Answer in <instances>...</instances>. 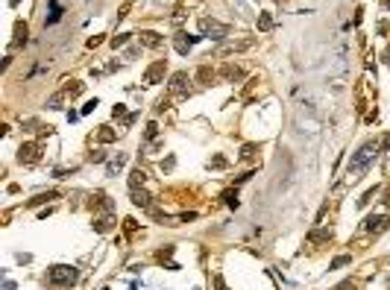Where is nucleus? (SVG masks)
I'll use <instances>...</instances> for the list:
<instances>
[{
    "mask_svg": "<svg viewBox=\"0 0 390 290\" xmlns=\"http://www.w3.org/2000/svg\"><path fill=\"white\" fill-rule=\"evenodd\" d=\"M382 150H385V147H382V138L361 144V147L352 153V158H349V179H352V182H355V179H361V176L367 173V167L379 158V153H382Z\"/></svg>",
    "mask_w": 390,
    "mask_h": 290,
    "instance_id": "f257e3e1",
    "label": "nucleus"
},
{
    "mask_svg": "<svg viewBox=\"0 0 390 290\" xmlns=\"http://www.w3.org/2000/svg\"><path fill=\"white\" fill-rule=\"evenodd\" d=\"M76 279H79V273H76V267H70V264H53V267L47 270V285H50V288H73Z\"/></svg>",
    "mask_w": 390,
    "mask_h": 290,
    "instance_id": "f03ea898",
    "label": "nucleus"
},
{
    "mask_svg": "<svg viewBox=\"0 0 390 290\" xmlns=\"http://www.w3.org/2000/svg\"><path fill=\"white\" fill-rule=\"evenodd\" d=\"M167 91H170V97H176V100H188V94H191V76H188L185 70H176V73L167 79Z\"/></svg>",
    "mask_w": 390,
    "mask_h": 290,
    "instance_id": "7ed1b4c3",
    "label": "nucleus"
},
{
    "mask_svg": "<svg viewBox=\"0 0 390 290\" xmlns=\"http://www.w3.org/2000/svg\"><path fill=\"white\" fill-rule=\"evenodd\" d=\"M200 29H203V35H208V38H214V41H223L226 35H229V26L226 23H220V21H200Z\"/></svg>",
    "mask_w": 390,
    "mask_h": 290,
    "instance_id": "20e7f679",
    "label": "nucleus"
},
{
    "mask_svg": "<svg viewBox=\"0 0 390 290\" xmlns=\"http://www.w3.org/2000/svg\"><path fill=\"white\" fill-rule=\"evenodd\" d=\"M38 158H41V144H35V141L21 144V150H18V161L21 164H35Z\"/></svg>",
    "mask_w": 390,
    "mask_h": 290,
    "instance_id": "39448f33",
    "label": "nucleus"
},
{
    "mask_svg": "<svg viewBox=\"0 0 390 290\" xmlns=\"http://www.w3.org/2000/svg\"><path fill=\"white\" fill-rule=\"evenodd\" d=\"M388 226H390L388 214H373V217L364 220V232H370V235H382V232H388Z\"/></svg>",
    "mask_w": 390,
    "mask_h": 290,
    "instance_id": "423d86ee",
    "label": "nucleus"
},
{
    "mask_svg": "<svg viewBox=\"0 0 390 290\" xmlns=\"http://www.w3.org/2000/svg\"><path fill=\"white\" fill-rule=\"evenodd\" d=\"M164 73H167V62H164V59H159V62H153V65L147 67V73H144V76H147V82H150V85H156V82H161V79H164Z\"/></svg>",
    "mask_w": 390,
    "mask_h": 290,
    "instance_id": "0eeeda50",
    "label": "nucleus"
},
{
    "mask_svg": "<svg viewBox=\"0 0 390 290\" xmlns=\"http://www.w3.org/2000/svg\"><path fill=\"white\" fill-rule=\"evenodd\" d=\"M194 41H197V38H194V35H188V32H182V29L173 35V47H176V53H179V56H188V50L194 47Z\"/></svg>",
    "mask_w": 390,
    "mask_h": 290,
    "instance_id": "6e6552de",
    "label": "nucleus"
},
{
    "mask_svg": "<svg viewBox=\"0 0 390 290\" xmlns=\"http://www.w3.org/2000/svg\"><path fill=\"white\" fill-rule=\"evenodd\" d=\"M88 205H91V208H103L106 214H112V208H115V202H112V197H106L103 191H94V194L88 197Z\"/></svg>",
    "mask_w": 390,
    "mask_h": 290,
    "instance_id": "1a4fd4ad",
    "label": "nucleus"
},
{
    "mask_svg": "<svg viewBox=\"0 0 390 290\" xmlns=\"http://www.w3.org/2000/svg\"><path fill=\"white\" fill-rule=\"evenodd\" d=\"M26 38H29V26H26V21H18L15 23V35H12V50H18L21 44H26Z\"/></svg>",
    "mask_w": 390,
    "mask_h": 290,
    "instance_id": "9d476101",
    "label": "nucleus"
},
{
    "mask_svg": "<svg viewBox=\"0 0 390 290\" xmlns=\"http://www.w3.org/2000/svg\"><path fill=\"white\" fill-rule=\"evenodd\" d=\"M138 41H141L144 47H159V44H161V35L153 32V29H141V32H138Z\"/></svg>",
    "mask_w": 390,
    "mask_h": 290,
    "instance_id": "9b49d317",
    "label": "nucleus"
},
{
    "mask_svg": "<svg viewBox=\"0 0 390 290\" xmlns=\"http://www.w3.org/2000/svg\"><path fill=\"white\" fill-rule=\"evenodd\" d=\"M220 73H223L226 82H241V79H244V67H241V65H226Z\"/></svg>",
    "mask_w": 390,
    "mask_h": 290,
    "instance_id": "f8f14e48",
    "label": "nucleus"
},
{
    "mask_svg": "<svg viewBox=\"0 0 390 290\" xmlns=\"http://www.w3.org/2000/svg\"><path fill=\"white\" fill-rule=\"evenodd\" d=\"M132 202H135V205H141V208H147V211L153 208V197H150L147 191H141V188H138V191H132Z\"/></svg>",
    "mask_w": 390,
    "mask_h": 290,
    "instance_id": "ddd939ff",
    "label": "nucleus"
},
{
    "mask_svg": "<svg viewBox=\"0 0 390 290\" xmlns=\"http://www.w3.org/2000/svg\"><path fill=\"white\" fill-rule=\"evenodd\" d=\"M115 223H117V217H115V214H103V220H94V232H100V235H103V232H109Z\"/></svg>",
    "mask_w": 390,
    "mask_h": 290,
    "instance_id": "4468645a",
    "label": "nucleus"
},
{
    "mask_svg": "<svg viewBox=\"0 0 390 290\" xmlns=\"http://www.w3.org/2000/svg\"><path fill=\"white\" fill-rule=\"evenodd\" d=\"M252 47V41L250 38H244V41H235V44H226L223 50H220V56H229V53H238V50H250Z\"/></svg>",
    "mask_w": 390,
    "mask_h": 290,
    "instance_id": "2eb2a0df",
    "label": "nucleus"
},
{
    "mask_svg": "<svg viewBox=\"0 0 390 290\" xmlns=\"http://www.w3.org/2000/svg\"><path fill=\"white\" fill-rule=\"evenodd\" d=\"M197 76H200V85H214V82H217V73H214L211 67H206V65L197 70Z\"/></svg>",
    "mask_w": 390,
    "mask_h": 290,
    "instance_id": "dca6fc26",
    "label": "nucleus"
},
{
    "mask_svg": "<svg viewBox=\"0 0 390 290\" xmlns=\"http://www.w3.org/2000/svg\"><path fill=\"white\" fill-rule=\"evenodd\" d=\"M56 197H59V191H47V194H38V197H32L26 205H29V208H35V205H41V202H50V200H56Z\"/></svg>",
    "mask_w": 390,
    "mask_h": 290,
    "instance_id": "f3484780",
    "label": "nucleus"
},
{
    "mask_svg": "<svg viewBox=\"0 0 390 290\" xmlns=\"http://www.w3.org/2000/svg\"><path fill=\"white\" fill-rule=\"evenodd\" d=\"M308 241H314V244H326V241H332V229H314V232L308 235Z\"/></svg>",
    "mask_w": 390,
    "mask_h": 290,
    "instance_id": "a211bd4d",
    "label": "nucleus"
},
{
    "mask_svg": "<svg viewBox=\"0 0 390 290\" xmlns=\"http://www.w3.org/2000/svg\"><path fill=\"white\" fill-rule=\"evenodd\" d=\"M115 138H117V135H115L112 126H100V132H97V141H100V144H112Z\"/></svg>",
    "mask_w": 390,
    "mask_h": 290,
    "instance_id": "6ab92c4d",
    "label": "nucleus"
},
{
    "mask_svg": "<svg viewBox=\"0 0 390 290\" xmlns=\"http://www.w3.org/2000/svg\"><path fill=\"white\" fill-rule=\"evenodd\" d=\"M255 156H258V144H244L241 147V161H250Z\"/></svg>",
    "mask_w": 390,
    "mask_h": 290,
    "instance_id": "aec40b11",
    "label": "nucleus"
},
{
    "mask_svg": "<svg viewBox=\"0 0 390 290\" xmlns=\"http://www.w3.org/2000/svg\"><path fill=\"white\" fill-rule=\"evenodd\" d=\"M258 29H261V32L273 29V15H270V12H261V15H258Z\"/></svg>",
    "mask_w": 390,
    "mask_h": 290,
    "instance_id": "412c9836",
    "label": "nucleus"
},
{
    "mask_svg": "<svg viewBox=\"0 0 390 290\" xmlns=\"http://www.w3.org/2000/svg\"><path fill=\"white\" fill-rule=\"evenodd\" d=\"M123 164H126V156H123V153H120V156H117V158H112V161H109V176H115V173H117V170H120V167H123Z\"/></svg>",
    "mask_w": 390,
    "mask_h": 290,
    "instance_id": "4be33fe9",
    "label": "nucleus"
},
{
    "mask_svg": "<svg viewBox=\"0 0 390 290\" xmlns=\"http://www.w3.org/2000/svg\"><path fill=\"white\" fill-rule=\"evenodd\" d=\"M138 185H144V173H141V170H132V173H129V188L138 191Z\"/></svg>",
    "mask_w": 390,
    "mask_h": 290,
    "instance_id": "5701e85b",
    "label": "nucleus"
},
{
    "mask_svg": "<svg viewBox=\"0 0 390 290\" xmlns=\"http://www.w3.org/2000/svg\"><path fill=\"white\" fill-rule=\"evenodd\" d=\"M150 217H153L156 223H164V226H170V223H173V220H170L164 211H159V208H150Z\"/></svg>",
    "mask_w": 390,
    "mask_h": 290,
    "instance_id": "b1692460",
    "label": "nucleus"
},
{
    "mask_svg": "<svg viewBox=\"0 0 390 290\" xmlns=\"http://www.w3.org/2000/svg\"><path fill=\"white\" fill-rule=\"evenodd\" d=\"M223 202H226L229 208H238V197H235V188H229V191H223Z\"/></svg>",
    "mask_w": 390,
    "mask_h": 290,
    "instance_id": "393cba45",
    "label": "nucleus"
},
{
    "mask_svg": "<svg viewBox=\"0 0 390 290\" xmlns=\"http://www.w3.org/2000/svg\"><path fill=\"white\" fill-rule=\"evenodd\" d=\"M346 264H352V255H338L329 267H332V270H341V267H346Z\"/></svg>",
    "mask_w": 390,
    "mask_h": 290,
    "instance_id": "a878e982",
    "label": "nucleus"
},
{
    "mask_svg": "<svg viewBox=\"0 0 390 290\" xmlns=\"http://www.w3.org/2000/svg\"><path fill=\"white\" fill-rule=\"evenodd\" d=\"M208 167H214V170H226V167H229V161H226L223 156H214V158L208 161Z\"/></svg>",
    "mask_w": 390,
    "mask_h": 290,
    "instance_id": "bb28decb",
    "label": "nucleus"
},
{
    "mask_svg": "<svg viewBox=\"0 0 390 290\" xmlns=\"http://www.w3.org/2000/svg\"><path fill=\"white\" fill-rule=\"evenodd\" d=\"M129 38H132V35H129V32H120V35H115V38H112V47H115V50H117V47H123V44H126V41H129Z\"/></svg>",
    "mask_w": 390,
    "mask_h": 290,
    "instance_id": "cd10ccee",
    "label": "nucleus"
},
{
    "mask_svg": "<svg viewBox=\"0 0 390 290\" xmlns=\"http://www.w3.org/2000/svg\"><path fill=\"white\" fill-rule=\"evenodd\" d=\"M379 191H382V188H379V185H376V188H370V191H367V194H364V197H361V200H358V205H361V208H364V205H367V202H370V200H373V197H376V194H379Z\"/></svg>",
    "mask_w": 390,
    "mask_h": 290,
    "instance_id": "c85d7f7f",
    "label": "nucleus"
},
{
    "mask_svg": "<svg viewBox=\"0 0 390 290\" xmlns=\"http://www.w3.org/2000/svg\"><path fill=\"white\" fill-rule=\"evenodd\" d=\"M173 167H176V156H167V158L161 161V173H170Z\"/></svg>",
    "mask_w": 390,
    "mask_h": 290,
    "instance_id": "c756f323",
    "label": "nucleus"
},
{
    "mask_svg": "<svg viewBox=\"0 0 390 290\" xmlns=\"http://www.w3.org/2000/svg\"><path fill=\"white\" fill-rule=\"evenodd\" d=\"M65 94H68V97H76V94H82V82H73V85H68V88H65Z\"/></svg>",
    "mask_w": 390,
    "mask_h": 290,
    "instance_id": "7c9ffc66",
    "label": "nucleus"
},
{
    "mask_svg": "<svg viewBox=\"0 0 390 290\" xmlns=\"http://www.w3.org/2000/svg\"><path fill=\"white\" fill-rule=\"evenodd\" d=\"M23 129L26 132H44V126H38V120H23Z\"/></svg>",
    "mask_w": 390,
    "mask_h": 290,
    "instance_id": "2f4dec72",
    "label": "nucleus"
},
{
    "mask_svg": "<svg viewBox=\"0 0 390 290\" xmlns=\"http://www.w3.org/2000/svg\"><path fill=\"white\" fill-rule=\"evenodd\" d=\"M62 100H65V94H53L47 106H50V109H62Z\"/></svg>",
    "mask_w": 390,
    "mask_h": 290,
    "instance_id": "473e14b6",
    "label": "nucleus"
},
{
    "mask_svg": "<svg viewBox=\"0 0 390 290\" xmlns=\"http://www.w3.org/2000/svg\"><path fill=\"white\" fill-rule=\"evenodd\" d=\"M156 132H159V123L153 120V123H147V135H144V138H147V141H153V138H156Z\"/></svg>",
    "mask_w": 390,
    "mask_h": 290,
    "instance_id": "72a5a7b5",
    "label": "nucleus"
},
{
    "mask_svg": "<svg viewBox=\"0 0 390 290\" xmlns=\"http://www.w3.org/2000/svg\"><path fill=\"white\" fill-rule=\"evenodd\" d=\"M179 217H182V223H194V220H197L200 214H197V211H182Z\"/></svg>",
    "mask_w": 390,
    "mask_h": 290,
    "instance_id": "f704fd0d",
    "label": "nucleus"
},
{
    "mask_svg": "<svg viewBox=\"0 0 390 290\" xmlns=\"http://www.w3.org/2000/svg\"><path fill=\"white\" fill-rule=\"evenodd\" d=\"M94 109H97V100H88V103H85V106H82V114H91V112H94Z\"/></svg>",
    "mask_w": 390,
    "mask_h": 290,
    "instance_id": "c9c22d12",
    "label": "nucleus"
},
{
    "mask_svg": "<svg viewBox=\"0 0 390 290\" xmlns=\"http://www.w3.org/2000/svg\"><path fill=\"white\" fill-rule=\"evenodd\" d=\"M112 114H115V117H126V109H123V103H117V106L112 109Z\"/></svg>",
    "mask_w": 390,
    "mask_h": 290,
    "instance_id": "e433bc0d",
    "label": "nucleus"
},
{
    "mask_svg": "<svg viewBox=\"0 0 390 290\" xmlns=\"http://www.w3.org/2000/svg\"><path fill=\"white\" fill-rule=\"evenodd\" d=\"M88 158H91V161H103V158H106V153H103V150H91V156H88Z\"/></svg>",
    "mask_w": 390,
    "mask_h": 290,
    "instance_id": "4c0bfd02",
    "label": "nucleus"
},
{
    "mask_svg": "<svg viewBox=\"0 0 390 290\" xmlns=\"http://www.w3.org/2000/svg\"><path fill=\"white\" fill-rule=\"evenodd\" d=\"M135 229H138V223H135V220H123V232H126V235H129V232H135Z\"/></svg>",
    "mask_w": 390,
    "mask_h": 290,
    "instance_id": "58836bf2",
    "label": "nucleus"
},
{
    "mask_svg": "<svg viewBox=\"0 0 390 290\" xmlns=\"http://www.w3.org/2000/svg\"><path fill=\"white\" fill-rule=\"evenodd\" d=\"M211 290H229V288H226V285H223V279L217 276V279H214V288H211Z\"/></svg>",
    "mask_w": 390,
    "mask_h": 290,
    "instance_id": "ea45409f",
    "label": "nucleus"
},
{
    "mask_svg": "<svg viewBox=\"0 0 390 290\" xmlns=\"http://www.w3.org/2000/svg\"><path fill=\"white\" fill-rule=\"evenodd\" d=\"M100 41H103V35H94V38H88V47H97Z\"/></svg>",
    "mask_w": 390,
    "mask_h": 290,
    "instance_id": "a19ab883",
    "label": "nucleus"
},
{
    "mask_svg": "<svg viewBox=\"0 0 390 290\" xmlns=\"http://www.w3.org/2000/svg\"><path fill=\"white\" fill-rule=\"evenodd\" d=\"M338 290H355V285H352V282H341V285H338Z\"/></svg>",
    "mask_w": 390,
    "mask_h": 290,
    "instance_id": "79ce46f5",
    "label": "nucleus"
},
{
    "mask_svg": "<svg viewBox=\"0 0 390 290\" xmlns=\"http://www.w3.org/2000/svg\"><path fill=\"white\" fill-rule=\"evenodd\" d=\"M382 147H385V150H390V132H388V135H382Z\"/></svg>",
    "mask_w": 390,
    "mask_h": 290,
    "instance_id": "37998d69",
    "label": "nucleus"
},
{
    "mask_svg": "<svg viewBox=\"0 0 390 290\" xmlns=\"http://www.w3.org/2000/svg\"><path fill=\"white\" fill-rule=\"evenodd\" d=\"M18 3H21V0H9V6H18Z\"/></svg>",
    "mask_w": 390,
    "mask_h": 290,
    "instance_id": "c03bdc74",
    "label": "nucleus"
},
{
    "mask_svg": "<svg viewBox=\"0 0 390 290\" xmlns=\"http://www.w3.org/2000/svg\"><path fill=\"white\" fill-rule=\"evenodd\" d=\"M388 9H390V0H388Z\"/></svg>",
    "mask_w": 390,
    "mask_h": 290,
    "instance_id": "a18cd8bd",
    "label": "nucleus"
}]
</instances>
